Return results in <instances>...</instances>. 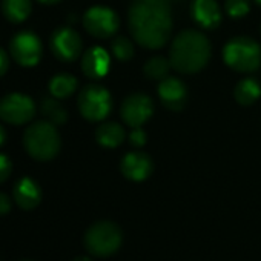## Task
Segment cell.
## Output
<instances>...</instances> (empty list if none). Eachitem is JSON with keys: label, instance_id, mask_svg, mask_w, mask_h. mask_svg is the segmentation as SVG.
Returning <instances> with one entry per match:
<instances>
[{"label": "cell", "instance_id": "44dd1931", "mask_svg": "<svg viewBox=\"0 0 261 261\" xmlns=\"http://www.w3.org/2000/svg\"><path fill=\"white\" fill-rule=\"evenodd\" d=\"M40 111L42 114L48 118L49 123L56 124V126H60V124H65L66 120H68V112L66 109L63 108V105L59 101V98L56 97H49V98H45L40 105Z\"/></svg>", "mask_w": 261, "mask_h": 261}, {"label": "cell", "instance_id": "d4e9b609", "mask_svg": "<svg viewBox=\"0 0 261 261\" xmlns=\"http://www.w3.org/2000/svg\"><path fill=\"white\" fill-rule=\"evenodd\" d=\"M13 171V165L11 160L5 155V154H0V185L5 183Z\"/></svg>", "mask_w": 261, "mask_h": 261}, {"label": "cell", "instance_id": "9a60e30c", "mask_svg": "<svg viewBox=\"0 0 261 261\" xmlns=\"http://www.w3.org/2000/svg\"><path fill=\"white\" fill-rule=\"evenodd\" d=\"M13 195L17 206L23 211H31L42 201V189L39 183L30 177H23L14 185Z\"/></svg>", "mask_w": 261, "mask_h": 261}, {"label": "cell", "instance_id": "277c9868", "mask_svg": "<svg viewBox=\"0 0 261 261\" xmlns=\"http://www.w3.org/2000/svg\"><path fill=\"white\" fill-rule=\"evenodd\" d=\"M123 243V232L118 224L112 221H97L88 227L83 237L85 249L100 258L114 255Z\"/></svg>", "mask_w": 261, "mask_h": 261}, {"label": "cell", "instance_id": "5b68a950", "mask_svg": "<svg viewBox=\"0 0 261 261\" xmlns=\"http://www.w3.org/2000/svg\"><path fill=\"white\" fill-rule=\"evenodd\" d=\"M223 57L237 72H253L261 65V46L250 37H233L226 43Z\"/></svg>", "mask_w": 261, "mask_h": 261}, {"label": "cell", "instance_id": "7c38bea8", "mask_svg": "<svg viewBox=\"0 0 261 261\" xmlns=\"http://www.w3.org/2000/svg\"><path fill=\"white\" fill-rule=\"evenodd\" d=\"M120 169H121V174L127 180L143 181L152 174L154 163L148 154L136 151V152H129L123 157V160L120 163Z\"/></svg>", "mask_w": 261, "mask_h": 261}, {"label": "cell", "instance_id": "4316f807", "mask_svg": "<svg viewBox=\"0 0 261 261\" xmlns=\"http://www.w3.org/2000/svg\"><path fill=\"white\" fill-rule=\"evenodd\" d=\"M11 211V200L7 194L0 192V215H5Z\"/></svg>", "mask_w": 261, "mask_h": 261}, {"label": "cell", "instance_id": "83f0119b", "mask_svg": "<svg viewBox=\"0 0 261 261\" xmlns=\"http://www.w3.org/2000/svg\"><path fill=\"white\" fill-rule=\"evenodd\" d=\"M10 68V59H8V54L5 49L0 48V77L5 75V72L8 71Z\"/></svg>", "mask_w": 261, "mask_h": 261}, {"label": "cell", "instance_id": "3957f363", "mask_svg": "<svg viewBox=\"0 0 261 261\" xmlns=\"http://www.w3.org/2000/svg\"><path fill=\"white\" fill-rule=\"evenodd\" d=\"M23 146L27 152L39 162L53 160L60 151V136L56 124L49 121L30 124L23 134Z\"/></svg>", "mask_w": 261, "mask_h": 261}, {"label": "cell", "instance_id": "9c48e42d", "mask_svg": "<svg viewBox=\"0 0 261 261\" xmlns=\"http://www.w3.org/2000/svg\"><path fill=\"white\" fill-rule=\"evenodd\" d=\"M10 53L19 65L30 68L40 62L43 48L37 34L31 31H20L11 39Z\"/></svg>", "mask_w": 261, "mask_h": 261}, {"label": "cell", "instance_id": "8992f818", "mask_svg": "<svg viewBox=\"0 0 261 261\" xmlns=\"http://www.w3.org/2000/svg\"><path fill=\"white\" fill-rule=\"evenodd\" d=\"M79 111L89 121H100L106 118L112 108L111 94L100 85H88L79 94Z\"/></svg>", "mask_w": 261, "mask_h": 261}, {"label": "cell", "instance_id": "5bb4252c", "mask_svg": "<svg viewBox=\"0 0 261 261\" xmlns=\"http://www.w3.org/2000/svg\"><path fill=\"white\" fill-rule=\"evenodd\" d=\"M109 68H111V57L100 46L89 48L82 57V71L89 79L105 77Z\"/></svg>", "mask_w": 261, "mask_h": 261}, {"label": "cell", "instance_id": "4dcf8cb0", "mask_svg": "<svg viewBox=\"0 0 261 261\" xmlns=\"http://www.w3.org/2000/svg\"><path fill=\"white\" fill-rule=\"evenodd\" d=\"M74 261H94L92 258H89V256H77Z\"/></svg>", "mask_w": 261, "mask_h": 261}, {"label": "cell", "instance_id": "ba28073f", "mask_svg": "<svg viewBox=\"0 0 261 261\" xmlns=\"http://www.w3.org/2000/svg\"><path fill=\"white\" fill-rule=\"evenodd\" d=\"M85 30L97 39H109L120 27L117 13L106 7H92L83 16Z\"/></svg>", "mask_w": 261, "mask_h": 261}, {"label": "cell", "instance_id": "30bf717a", "mask_svg": "<svg viewBox=\"0 0 261 261\" xmlns=\"http://www.w3.org/2000/svg\"><path fill=\"white\" fill-rule=\"evenodd\" d=\"M120 114L124 123L130 127H142V124H145L154 114L152 98L142 92L130 94L124 98Z\"/></svg>", "mask_w": 261, "mask_h": 261}, {"label": "cell", "instance_id": "6da1fadb", "mask_svg": "<svg viewBox=\"0 0 261 261\" xmlns=\"http://www.w3.org/2000/svg\"><path fill=\"white\" fill-rule=\"evenodd\" d=\"M134 40L148 49H159L171 37L172 17L169 0H133L127 14Z\"/></svg>", "mask_w": 261, "mask_h": 261}, {"label": "cell", "instance_id": "484cf974", "mask_svg": "<svg viewBox=\"0 0 261 261\" xmlns=\"http://www.w3.org/2000/svg\"><path fill=\"white\" fill-rule=\"evenodd\" d=\"M129 140H130V145L136 146V148L145 146L146 145V134H145V130L140 129V127H134V130H133V134H130Z\"/></svg>", "mask_w": 261, "mask_h": 261}, {"label": "cell", "instance_id": "7402d4cb", "mask_svg": "<svg viewBox=\"0 0 261 261\" xmlns=\"http://www.w3.org/2000/svg\"><path fill=\"white\" fill-rule=\"evenodd\" d=\"M171 68H172L171 60H168L165 57H160V56H155V57L149 59L145 63L143 71H145L146 77H149L152 80H163V79L168 77Z\"/></svg>", "mask_w": 261, "mask_h": 261}, {"label": "cell", "instance_id": "1f68e13d", "mask_svg": "<svg viewBox=\"0 0 261 261\" xmlns=\"http://www.w3.org/2000/svg\"><path fill=\"white\" fill-rule=\"evenodd\" d=\"M255 2H256L258 5H261V0H255Z\"/></svg>", "mask_w": 261, "mask_h": 261}, {"label": "cell", "instance_id": "603a6c76", "mask_svg": "<svg viewBox=\"0 0 261 261\" xmlns=\"http://www.w3.org/2000/svg\"><path fill=\"white\" fill-rule=\"evenodd\" d=\"M111 49H112V54L121 60V62H127L133 59L134 56V45L130 40L124 39V37H117L112 40L111 43Z\"/></svg>", "mask_w": 261, "mask_h": 261}, {"label": "cell", "instance_id": "4fadbf2b", "mask_svg": "<svg viewBox=\"0 0 261 261\" xmlns=\"http://www.w3.org/2000/svg\"><path fill=\"white\" fill-rule=\"evenodd\" d=\"M159 97L162 103L171 111H181L186 105L188 91L185 83L175 77H166L159 86Z\"/></svg>", "mask_w": 261, "mask_h": 261}, {"label": "cell", "instance_id": "2e32d148", "mask_svg": "<svg viewBox=\"0 0 261 261\" xmlns=\"http://www.w3.org/2000/svg\"><path fill=\"white\" fill-rule=\"evenodd\" d=\"M191 14L200 27L207 30L217 28L221 22V10L217 0H194Z\"/></svg>", "mask_w": 261, "mask_h": 261}, {"label": "cell", "instance_id": "8fae6325", "mask_svg": "<svg viewBox=\"0 0 261 261\" xmlns=\"http://www.w3.org/2000/svg\"><path fill=\"white\" fill-rule=\"evenodd\" d=\"M51 51L60 62H74L82 54V39L80 36L68 27L57 28L51 36Z\"/></svg>", "mask_w": 261, "mask_h": 261}, {"label": "cell", "instance_id": "7a4b0ae2", "mask_svg": "<svg viewBox=\"0 0 261 261\" xmlns=\"http://www.w3.org/2000/svg\"><path fill=\"white\" fill-rule=\"evenodd\" d=\"M211 57V43L207 37L195 30L180 33L171 46L169 60L174 69L181 74H195L201 71Z\"/></svg>", "mask_w": 261, "mask_h": 261}, {"label": "cell", "instance_id": "e0dca14e", "mask_svg": "<svg viewBox=\"0 0 261 261\" xmlns=\"http://www.w3.org/2000/svg\"><path fill=\"white\" fill-rule=\"evenodd\" d=\"M95 140L103 148H117L124 140V129L115 121L103 123L95 130Z\"/></svg>", "mask_w": 261, "mask_h": 261}, {"label": "cell", "instance_id": "cb8c5ba5", "mask_svg": "<svg viewBox=\"0 0 261 261\" xmlns=\"http://www.w3.org/2000/svg\"><path fill=\"white\" fill-rule=\"evenodd\" d=\"M224 10L230 17L240 19V17H244L249 13L250 5H249V0H226Z\"/></svg>", "mask_w": 261, "mask_h": 261}, {"label": "cell", "instance_id": "52a82bcc", "mask_svg": "<svg viewBox=\"0 0 261 261\" xmlns=\"http://www.w3.org/2000/svg\"><path fill=\"white\" fill-rule=\"evenodd\" d=\"M36 115V105L31 97L13 92L0 100V118L5 123L19 126L30 123Z\"/></svg>", "mask_w": 261, "mask_h": 261}, {"label": "cell", "instance_id": "ac0fdd59", "mask_svg": "<svg viewBox=\"0 0 261 261\" xmlns=\"http://www.w3.org/2000/svg\"><path fill=\"white\" fill-rule=\"evenodd\" d=\"M2 11L11 23H22L30 17L33 4L31 0H2Z\"/></svg>", "mask_w": 261, "mask_h": 261}, {"label": "cell", "instance_id": "f546056e", "mask_svg": "<svg viewBox=\"0 0 261 261\" xmlns=\"http://www.w3.org/2000/svg\"><path fill=\"white\" fill-rule=\"evenodd\" d=\"M39 2L43 5H54V4H59L60 0H39Z\"/></svg>", "mask_w": 261, "mask_h": 261}, {"label": "cell", "instance_id": "d6986e66", "mask_svg": "<svg viewBox=\"0 0 261 261\" xmlns=\"http://www.w3.org/2000/svg\"><path fill=\"white\" fill-rule=\"evenodd\" d=\"M233 95L240 105L247 106L258 100V97L261 95V86L255 79H243L237 83Z\"/></svg>", "mask_w": 261, "mask_h": 261}, {"label": "cell", "instance_id": "d6a6232c", "mask_svg": "<svg viewBox=\"0 0 261 261\" xmlns=\"http://www.w3.org/2000/svg\"><path fill=\"white\" fill-rule=\"evenodd\" d=\"M25 261H30V259H25Z\"/></svg>", "mask_w": 261, "mask_h": 261}, {"label": "cell", "instance_id": "f1b7e54d", "mask_svg": "<svg viewBox=\"0 0 261 261\" xmlns=\"http://www.w3.org/2000/svg\"><path fill=\"white\" fill-rule=\"evenodd\" d=\"M5 137H7V134H5V129L2 127V124H0V146H2V145L5 143Z\"/></svg>", "mask_w": 261, "mask_h": 261}, {"label": "cell", "instance_id": "ffe728a7", "mask_svg": "<svg viewBox=\"0 0 261 261\" xmlns=\"http://www.w3.org/2000/svg\"><path fill=\"white\" fill-rule=\"evenodd\" d=\"M77 89V79L71 74H57L49 82V92L56 98H66Z\"/></svg>", "mask_w": 261, "mask_h": 261}]
</instances>
